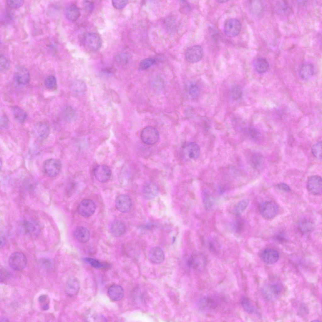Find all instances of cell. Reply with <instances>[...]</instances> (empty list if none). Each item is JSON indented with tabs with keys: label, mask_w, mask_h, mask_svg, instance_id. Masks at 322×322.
<instances>
[{
	"label": "cell",
	"mask_w": 322,
	"mask_h": 322,
	"mask_svg": "<svg viewBox=\"0 0 322 322\" xmlns=\"http://www.w3.org/2000/svg\"><path fill=\"white\" fill-rule=\"evenodd\" d=\"M14 77L16 82L20 85L27 84L30 80V75L28 70L23 66L19 67L15 69Z\"/></svg>",
	"instance_id": "cell-13"
},
{
	"label": "cell",
	"mask_w": 322,
	"mask_h": 322,
	"mask_svg": "<svg viewBox=\"0 0 322 322\" xmlns=\"http://www.w3.org/2000/svg\"><path fill=\"white\" fill-rule=\"evenodd\" d=\"M312 153L313 155L316 158L319 159L322 158V142L319 141L312 147L311 148Z\"/></svg>",
	"instance_id": "cell-36"
},
{
	"label": "cell",
	"mask_w": 322,
	"mask_h": 322,
	"mask_svg": "<svg viewBox=\"0 0 322 322\" xmlns=\"http://www.w3.org/2000/svg\"><path fill=\"white\" fill-rule=\"evenodd\" d=\"M96 205L92 200L86 199L82 201L78 207L79 214L85 217H89L92 215L96 210Z\"/></svg>",
	"instance_id": "cell-10"
},
{
	"label": "cell",
	"mask_w": 322,
	"mask_h": 322,
	"mask_svg": "<svg viewBox=\"0 0 322 322\" xmlns=\"http://www.w3.org/2000/svg\"><path fill=\"white\" fill-rule=\"evenodd\" d=\"M85 260L91 266L96 268L106 269L109 267V266L106 264L102 263L93 258H85Z\"/></svg>",
	"instance_id": "cell-35"
},
{
	"label": "cell",
	"mask_w": 322,
	"mask_h": 322,
	"mask_svg": "<svg viewBox=\"0 0 322 322\" xmlns=\"http://www.w3.org/2000/svg\"><path fill=\"white\" fill-rule=\"evenodd\" d=\"M111 92L112 98L114 100V101L117 103L119 102V99L117 93L113 90H112Z\"/></svg>",
	"instance_id": "cell-55"
},
{
	"label": "cell",
	"mask_w": 322,
	"mask_h": 322,
	"mask_svg": "<svg viewBox=\"0 0 322 322\" xmlns=\"http://www.w3.org/2000/svg\"><path fill=\"white\" fill-rule=\"evenodd\" d=\"M47 296L45 295H42L38 297V301L40 304H42L41 306L48 303H45V302L47 301Z\"/></svg>",
	"instance_id": "cell-53"
},
{
	"label": "cell",
	"mask_w": 322,
	"mask_h": 322,
	"mask_svg": "<svg viewBox=\"0 0 322 322\" xmlns=\"http://www.w3.org/2000/svg\"><path fill=\"white\" fill-rule=\"evenodd\" d=\"M74 92L78 94H81L85 92L86 89V86L85 82L80 80H75L73 85Z\"/></svg>",
	"instance_id": "cell-31"
},
{
	"label": "cell",
	"mask_w": 322,
	"mask_h": 322,
	"mask_svg": "<svg viewBox=\"0 0 322 322\" xmlns=\"http://www.w3.org/2000/svg\"><path fill=\"white\" fill-rule=\"evenodd\" d=\"M108 294L110 299L114 301L121 300L124 295V291L122 287L118 285H113L109 288Z\"/></svg>",
	"instance_id": "cell-19"
},
{
	"label": "cell",
	"mask_w": 322,
	"mask_h": 322,
	"mask_svg": "<svg viewBox=\"0 0 322 322\" xmlns=\"http://www.w3.org/2000/svg\"><path fill=\"white\" fill-rule=\"evenodd\" d=\"M300 75L302 79L308 80L311 78L314 73L313 65L309 62H305L301 66L299 71Z\"/></svg>",
	"instance_id": "cell-22"
},
{
	"label": "cell",
	"mask_w": 322,
	"mask_h": 322,
	"mask_svg": "<svg viewBox=\"0 0 322 322\" xmlns=\"http://www.w3.org/2000/svg\"><path fill=\"white\" fill-rule=\"evenodd\" d=\"M9 273L3 268H0V281L5 282L9 277Z\"/></svg>",
	"instance_id": "cell-47"
},
{
	"label": "cell",
	"mask_w": 322,
	"mask_h": 322,
	"mask_svg": "<svg viewBox=\"0 0 322 322\" xmlns=\"http://www.w3.org/2000/svg\"><path fill=\"white\" fill-rule=\"evenodd\" d=\"M35 131L38 136L42 139H45L48 136L50 129L48 124L43 122L38 123L35 126Z\"/></svg>",
	"instance_id": "cell-25"
},
{
	"label": "cell",
	"mask_w": 322,
	"mask_h": 322,
	"mask_svg": "<svg viewBox=\"0 0 322 322\" xmlns=\"http://www.w3.org/2000/svg\"><path fill=\"white\" fill-rule=\"evenodd\" d=\"M143 197L147 199H151L157 197L159 193L158 186L153 182H148L144 186L142 190Z\"/></svg>",
	"instance_id": "cell-16"
},
{
	"label": "cell",
	"mask_w": 322,
	"mask_h": 322,
	"mask_svg": "<svg viewBox=\"0 0 322 322\" xmlns=\"http://www.w3.org/2000/svg\"><path fill=\"white\" fill-rule=\"evenodd\" d=\"M8 262L12 269L16 271H20L25 267L27 260L24 254L20 252H15L10 256Z\"/></svg>",
	"instance_id": "cell-6"
},
{
	"label": "cell",
	"mask_w": 322,
	"mask_h": 322,
	"mask_svg": "<svg viewBox=\"0 0 322 322\" xmlns=\"http://www.w3.org/2000/svg\"><path fill=\"white\" fill-rule=\"evenodd\" d=\"M243 225V223L241 220L236 221L234 224V228L237 232H240L242 230Z\"/></svg>",
	"instance_id": "cell-50"
},
{
	"label": "cell",
	"mask_w": 322,
	"mask_h": 322,
	"mask_svg": "<svg viewBox=\"0 0 322 322\" xmlns=\"http://www.w3.org/2000/svg\"><path fill=\"white\" fill-rule=\"evenodd\" d=\"M128 56L125 53H120L117 55L115 57V60L117 63L120 65L125 64L128 61Z\"/></svg>",
	"instance_id": "cell-42"
},
{
	"label": "cell",
	"mask_w": 322,
	"mask_h": 322,
	"mask_svg": "<svg viewBox=\"0 0 322 322\" xmlns=\"http://www.w3.org/2000/svg\"><path fill=\"white\" fill-rule=\"evenodd\" d=\"M258 209L261 215L266 219H270L274 217L278 210L277 205L272 201L261 202L258 205Z\"/></svg>",
	"instance_id": "cell-4"
},
{
	"label": "cell",
	"mask_w": 322,
	"mask_h": 322,
	"mask_svg": "<svg viewBox=\"0 0 322 322\" xmlns=\"http://www.w3.org/2000/svg\"><path fill=\"white\" fill-rule=\"evenodd\" d=\"M149 256L151 261L155 264L162 263L165 259L164 251L161 248L158 246L154 247L150 249Z\"/></svg>",
	"instance_id": "cell-15"
},
{
	"label": "cell",
	"mask_w": 322,
	"mask_h": 322,
	"mask_svg": "<svg viewBox=\"0 0 322 322\" xmlns=\"http://www.w3.org/2000/svg\"><path fill=\"white\" fill-rule=\"evenodd\" d=\"M277 186L280 189L286 192H289L291 191L290 187L285 183H281L277 185Z\"/></svg>",
	"instance_id": "cell-51"
},
{
	"label": "cell",
	"mask_w": 322,
	"mask_h": 322,
	"mask_svg": "<svg viewBox=\"0 0 322 322\" xmlns=\"http://www.w3.org/2000/svg\"><path fill=\"white\" fill-rule=\"evenodd\" d=\"M23 226L26 233L31 236L36 235L39 230L38 225L32 220L25 221L23 224Z\"/></svg>",
	"instance_id": "cell-26"
},
{
	"label": "cell",
	"mask_w": 322,
	"mask_h": 322,
	"mask_svg": "<svg viewBox=\"0 0 322 322\" xmlns=\"http://www.w3.org/2000/svg\"><path fill=\"white\" fill-rule=\"evenodd\" d=\"M189 93L191 96L194 98L198 97L199 91L197 86L195 84H192L189 88Z\"/></svg>",
	"instance_id": "cell-46"
},
{
	"label": "cell",
	"mask_w": 322,
	"mask_h": 322,
	"mask_svg": "<svg viewBox=\"0 0 322 322\" xmlns=\"http://www.w3.org/2000/svg\"><path fill=\"white\" fill-rule=\"evenodd\" d=\"M242 25L239 21L236 19H231L225 23L224 28L225 35L229 37H233L240 33Z\"/></svg>",
	"instance_id": "cell-9"
},
{
	"label": "cell",
	"mask_w": 322,
	"mask_h": 322,
	"mask_svg": "<svg viewBox=\"0 0 322 322\" xmlns=\"http://www.w3.org/2000/svg\"><path fill=\"white\" fill-rule=\"evenodd\" d=\"M85 3L86 6L85 8L88 11H92L94 7V4L92 2L89 1H86Z\"/></svg>",
	"instance_id": "cell-54"
},
{
	"label": "cell",
	"mask_w": 322,
	"mask_h": 322,
	"mask_svg": "<svg viewBox=\"0 0 322 322\" xmlns=\"http://www.w3.org/2000/svg\"><path fill=\"white\" fill-rule=\"evenodd\" d=\"M205 259L202 255L197 254L191 256L187 261L188 266L196 270L202 269L205 265Z\"/></svg>",
	"instance_id": "cell-18"
},
{
	"label": "cell",
	"mask_w": 322,
	"mask_h": 322,
	"mask_svg": "<svg viewBox=\"0 0 322 322\" xmlns=\"http://www.w3.org/2000/svg\"><path fill=\"white\" fill-rule=\"evenodd\" d=\"M111 172L109 168L105 165H99L95 167L94 175L97 180L102 183L107 181L110 178Z\"/></svg>",
	"instance_id": "cell-12"
},
{
	"label": "cell",
	"mask_w": 322,
	"mask_h": 322,
	"mask_svg": "<svg viewBox=\"0 0 322 322\" xmlns=\"http://www.w3.org/2000/svg\"><path fill=\"white\" fill-rule=\"evenodd\" d=\"M75 114V110L70 106L66 107L63 111L64 117V119L68 121H71L74 119Z\"/></svg>",
	"instance_id": "cell-34"
},
{
	"label": "cell",
	"mask_w": 322,
	"mask_h": 322,
	"mask_svg": "<svg viewBox=\"0 0 322 322\" xmlns=\"http://www.w3.org/2000/svg\"><path fill=\"white\" fill-rule=\"evenodd\" d=\"M242 92L241 88L239 86L234 87L231 92V96L233 100H237L241 97Z\"/></svg>",
	"instance_id": "cell-40"
},
{
	"label": "cell",
	"mask_w": 322,
	"mask_h": 322,
	"mask_svg": "<svg viewBox=\"0 0 322 322\" xmlns=\"http://www.w3.org/2000/svg\"><path fill=\"white\" fill-rule=\"evenodd\" d=\"M49 305L48 303L45 304L41 306L42 309L43 310H46L48 309Z\"/></svg>",
	"instance_id": "cell-58"
},
{
	"label": "cell",
	"mask_w": 322,
	"mask_h": 322,
	"mask_svg": "<svg viewBox=\"0 0 322 322\" xmlns=\"http://www.w3.org/2000/svg\"><path fill=\"white\" fill-rule=\"evenodd\" d=\"M61 168L60 161L56 159L50 158L45 160L43 165L44 173L47 176L54 177L59 173Z\"/></svg>",
	"instance_id": "cell-3"
},
{
	"label": "cell",
	"mask_w": 322,
	"mask_h": 322,
	"mask_svg": "<svg viewBox=\"0 0 322 322\" xmlns=\"http://www.w3.org/2000/svg\"><path fill=\"white\" fill-rule=\"evenodd\" d=\"M188 157L191 159H195L199 157V148L196 143L191 142L186 143L185 146Z\"/></svg>",
	"instance_id": "cell-27"
},
{
	"label": "cell",
	"mask_w": 322,
	"mask_h": 322,
	"mask_svg": "<svg viewBox=\"0 0 322 322\" xmlns=\"http://www.w3.org/2000/svg\"><path fill=\"white\" fill-rule=\"evenodd\" d=\"M44 84L48 89L53 90L57 87V81L55 77L53 75L48 76L45 80Z\"/></svg>",
	"instance_id": "cell-38"
},
{
	"label": "cell",
	"mask_w": 322,
	"mask_h": 322,
	"mask_svg": "<svg viewBox=\"0 0 322 322\" xmlns=\"http://www.w3.org/2000/svg\"><path fill=\"white\" fill-rule=\"evenodd\" d=\"M0 321V322H6L8 321H9L7 318L6 317H3L2 318H1Z\"/></svg>",
	"instance_id": "cell-59"
},
{
	"label": "cell",
	"mask_w": 322,
	"mask_h": 322,
	"mask_svg": "<svg viewBox=\"0 0 322 322\" xmlns=\"http://www.w3.org/2000/svg\"><path fill=\"white\" fill-rule=\"evenodd\" d=\"M253 66L255 70L259 74L266 73L269 68V64L268 61L262 57L257 58L254 60Z\"/></svg>",
	"instance_id": "cell-21"
},
{
	"label": "cell",
	"mask_w": 322,
	"mask_h": 322,
	"mask_svg": "<svg viewBox=\"0 0 322 322\" xmlns=\"http://www.w3.org/2000/svg\"><path fill=\"white\" fill-rule=\"evenodd\" d=\"M7 4L9 7L14 8H18L21 7L24 3V1L22 0L6 1Z\"/></svg>",
	"instance_id": "cell-43"
},
{
	"label": "cell",
	"mask_w": 322,
	"mask_h": 322,
	"mask_svg": "<svg viewBox=\"0 0 322 322\" xmlns=\"http://www.w3.org/2000/svg\"><path fill=\"white\" fill-rule=\"evenodd\" d=\"M42 262L43 263V264L46 268H48L51 267L52 265L51 262L49 259H44Z\"/></svg>",
	"instance_id": "cell-56"
},
{
	"label": "cell",
	"mask_w": 322,
	"mask_h": 322,
	"mask_svg": "<svg viewBox=\"0 0 322 322\" xmlns=\"http://www.w3.org/2000/svg\"><path fill=\"white\" fill-rule=\"evenodd\" d=\"M311 225L308 221H304L301 223L299 226L300 230L303 232L310 230L311 229Z\"/></svg>",
	"instance_id": "cell-48"
},
{
	"label": "cell",
	"mask_w": 322,
	"mask_h": 322,
	"mask_svg": "<svg viewBox=\"0 0 322 322\" xmlns=\"http://www.w3.org/2000/svg\"><path fill=\"white\" fill-rule=\"evenodd\" d=\"M260 256L262 261L267 264H275L279 258V255L277 251L270 248L266 249L263 251Z\"/></svg>",
	"instance_id": "cell-14"
},
{
	"label": "cell",
	"mask_w": 322,
	"mask_h": 322,
	"mask_svg": "<svg viewBox=\"0 0 322 322\" xmlns=\"http://www.w3.org/2000/svg\"><path fill=\"white\" fill-rule=\"evenodd\" d=\"M252 161L255 166L258 167L262 163L263 158L260 155L258 154H255L253 156Z\"/></svg>",
	"instance_id": "cell-44"
},
{
	"label": "cell",
	"mask_w": 322,
	"mask_h": 322,
	"mask_svg": "<svg viewBox=\"0 0 322 322\" xmlns=\"http://www.w3.org/2000/svg\"><path fill=\"white\" fill-rule=\"evenodd\" d=\"M282 291L281 284L277 281L270 282L267 283L262 290V295L266 300L271 301L276 299Z\"/></svg>",
	"instance_id": "cell-1"
},
{
	"label": "cell",
	"mask_w": 322,
	"mask_h": 322,
	"mask_svg": "<svg viewBox=\"0 0 322 322\" xmlns=\"http://www.w3.org/2000/svg\"><path fill=\"white\" fill-rule=\"evenodd\" d=\"M82 43L85 47L92 51L98 50L101 48L102 42L97 33L90 32L86 33L83 37Z\"/></svg>",
	"instance_id": "cell-2"
},
{
	"label": "cell",
	"mask_w": 322,
	"mask_h": 322,
	"mask_svg": "<svg viewBox=\"0 0 322 322\" xmlns=\"http://www.w3.org/2000/svg\"><path fill=\"white\" fill-rule=\"evenodd\" d=\"M203 202L205 209L210 210L213 206V201L211 196L207 192H204L203 195Z\"/></svg>",
	"instance_id": "cell-37"
},
{
	"label": "cell",
	"mask_w": 322,
	"mask_h": 322,
	"mask_svg": "<svg viewBox=\"0 0 322 322\" xmlns=\"http://www.w3.org/2000/svg\"><path fill=\"white\" fill-rule=\"evenodd\" d=\"M12 110L14 118L18 122L22 123L25 121L27 115L25 112L21 108L14 106L12 107Z\"/></svg>",
	"instance_id": "cell-28"
},
{
	"label": "cell",
	"mask_w": 322,
	"mask_h": 322,
	"mask_svg": "<svg viewBox=\"0 0 322 322\" xmlns=\"http://www.w3.org/2000/svg\"><path fill=\"white\" fill-rule=\"evenodd\" d=\"M74 236L76 240L79 242L85 243L89 241L90 233L88 230L86 228L79 226L75 230Z\"/></svg>",
	"instance_id": "cell-23"
},
{
	"label": "cell",
	"mask_w": 322,
	"mask_h": 322,
	"mask_svg": "<svg viewBox=\"0 0 322 322\" xmlns=\"http://www.w3.org/2000/svg\"><path fill=\"white\" fill-rule=\"evenodd\" d=\"M80 289V283L78 279L71 276L68 279L66 286V292L69 296H74L78 293Z\"/></svg>",
	"instance_id": "cell-17"
},
{
	"label": "cell",
	"mask_w": 322,
	"mask_h": 322,
	"mask_svg": "<svg viewBox=\"0 0 322 322\" xmlns=\"http://www.w3.org/2000/svg\"><path fill=\"white\" fill-rule=\"evenodd\" d=\"M159 133L155 128L149 126L144 128L141 132V137L142 141L147 145L156 143L159 139Z\"/></svg>",
	"instance_id": "cell-5"
},
{
	"label": "cell",
	"mask_w": 322,
	"mask_h": 322,
	"mask_svg": "<svg viewBox=\"0 0 322 322\" xmlns=\"http://www.w3.org/2000/svg\"><path fill=\"white\" fill-rule=\"evenodd\" d=\"M102 71L105 74H110L113 72V70L111 68H106L103 69Z\"/></svg>",
	"instance_id": "cell-57"
},
{
	"label": "cell",
	"mask_w": 322,
	"mask_h": 322,
	"mask_svg": "<svg viewBox=\"0 0 322 322\" xmlns=\"http://www.w3.org/2000/svg\"><path fill=\"white\" fill-rule=\"evenodd\" d=\"M132 202L130 197L125 194H122L117 197L115 200V206L119 212L126 213L130 209Z\"/></svg>",
	"instance_id": "cell-11"
},
{
	"label": "cell",
	"mask_w": 322,
	"mask_h": 322,
	"mask_svg": "<svg viewBox=\"0 0 322 322\" xmlns=\"http://www.w3.org/2000/svg\"><path fill=\"white\" fill-rule=\"evenodd\" d=\"M241 304L244 309L249 314L255 311V307L251 301L247 297H243L241 300Z\"/></svg>",
	"instance_id": "cell-29"
},
{
	"label": "cell",
	"mask_w": 322,
	"mask_h": 322,
	"mask_svg": "<svg viewBox=\"0 0 322 322\" xmlns=\"http://www.w3.org/2000/svg\"><path fill=\"white\" fill-rule=\"evenodd\" d=\"M86 319L89 321H106L105 318L103 315L92 311H89L87 314Z\"/></svg>",
	"instance_id": "cell-32"
},
{
	"label": "cell",
	"mask_w": 322,
	"mask_h": 322,
	"mask_svg": "<svg viewBox=\"0 0 322 322\" xmlns=\"http://www.w3.org/2000/svg\"><path fill=\"white\" fill-rule=\"evenodd\" d=\"M214 301L211 299L207 297H203L199 301L198 305L200 308L203 309H208L214 307Z\"/></svg>",
	"instance_id": "cell-33"
},
{
	"label": "cell",
	"mask_w": 322,
	"mask_h": 322,
	"mask_svg": "<svg viewBox=\"0 0 322 322\" xmlns=\"http://www.w3.org/2000/svg\"><path fill=\"white\" fill-rule=\"evenodd\" d=\"M0 70L3 72L7 70L9 67V62L8 59L4 55H0Z\"/></svg>",
	"instance_id": "cell-41"
},
{
	"label": "cell",
	"mask_w": 322,
	"mask_h": 322,
	"mask_svg": "<svg viewBox=\"0 0 322 322\" xmlns=\"http://www.w3.org/2000/svg\"><path fill=\"white\" fill-rule=\"evenodd\" d=\"M155 62V60L152 58H147L142 60L139 64L140 68L145 70L151 67Z\"/></svg>",
	"instance_id": "cell-39"
},
{
	"label": "cell",
	"mask_w": 322,
	"mask_h": 322,
	"mask_svg": "<svg viewBox=\"0 0 322 322\" xmlns=\"http://www.w3.org/2000/svg\"><path fill=\"white\" fill-rule=\"evenodd\" d=\"M308 190L315 195H319L322 192V180L321 177L318 175H313L308 179L307 185Z\"/></svg>",
	"instance_id": "cell-7"
},
{
	"label": "cell",
	"mask_w": 322,
	"mask_h": 322,
	"mask_svg": "<svg viewBox=\"0 0 322 322\" xmlns=\"http://www.w3.org/2000/svg\"><path fill=\"white\" fill-rule=\"evenodd\" d=\"M127 0H113L112 3L115 8L120 9L124 8L127 3Z\"/></svg>",
	"instance_id": "cell-45"
},
{
	"label": "cell",
	"mask_w": 322,
	"mask_h": 322,
	"mask_svg": "<svg viewBox=\"0 0 322 322\" xmlns=\"http://www.w3.org/2000/svg\"><path fill=\"white\" fill-rule=\"evenodd\" d=\"M203 51L199 45H195L189 47L185 53L186 59L188 62L195 63L199 61L202 59Z\"/></svg>",
	"instance_id": "cell-8"
},
{
	"label": "cell",
	"mask_w": 322,
	"mask_h": 322,
	"mask_svg": "<svg viewBox=\"0 0 322 322\" xmlns=\"http://www.w3.org/2000/svg\"><path fill=\"white\" fill-rule=\"evenodd\" d=\"M8 119L6 115L3 114L1 116L0 126L1 128L6 127L8 124Z\"/></svg>",
	"instance_id": "cell-49"
},
{
	"label": "cell",
	"mask_w": 322,
	"mask_h": 322,
	"mask_svg": "<svg viewBox=\"0 0 322 322\" xmlns=\"http://www.w3.org/2000/svg\"><path fill=\"white\" fill-rule=\"evenodd\" d=\"M208 247L210 251L215 252L217 250V245L214 241H210L208 244Z\"/></svg>",
	"instance_id": "cell-52"
},
{
	"label": "cell",
	"mask_w": 322,
	"mask_h": 322,
	"mask_svg": "<svg viewBox=\"0 0 322 322\" xmlns=\"http://www.w3.org/2000/svg\"><path fill=\"white\" fill-rule=\"evenodd\" d=\"M227 1H228L225 0H219L216 1L217 2L219 3H226Z\"/></svg>",
	"instance_id": "cell-60"
},
{
	"label": "cell",
	"mask_w": 322,
	"mask_h": 322,
	"mask_svg": "<svg viewBox=\"0 0 322 322\" xmlns=\"http://www.w3.org/2000/svg\"><path fill=\"white\" fill-rule=\"evenodd\" d=\"M65 15L69 21L74 22L80 17V12L78 7L74 4L69 5L67 8Z\"/></svg>",
	"instance_id": "cell-24"
},
{
	"label": "cell",
	"mask_w": 322,
	"mask_h": 322,
	"mask_svg": "<svg viewBox=\"0 0 322 322\" xmlns=\"http://www.w3.org/2000/svg\"><path fill=\"white\" fill-rule=\"evenodd\" d=\"M249 203L247 199H244L239 202L236 205L233 210L234 213L236 216H239L245 210Z\"/></svg>",
	"instance_id": "cell-30"
},
{
	"label": "cell",
	"mask_w": 322,
	"mask_h": 322,
	"mask_svg": "<svg viewBox=\"0 0 322 322\" xmlns=\"http://www.w3.org/2000/svg\"><path fill=\"white\" fill-rule=\"evenodd\" d=\"M110 230L112 235L115 237H119L123 235L126 231L124 223L119 220H114L112 223Z\"/></svg>",
	"instance_id": "cell-20"
}]
</instances>
